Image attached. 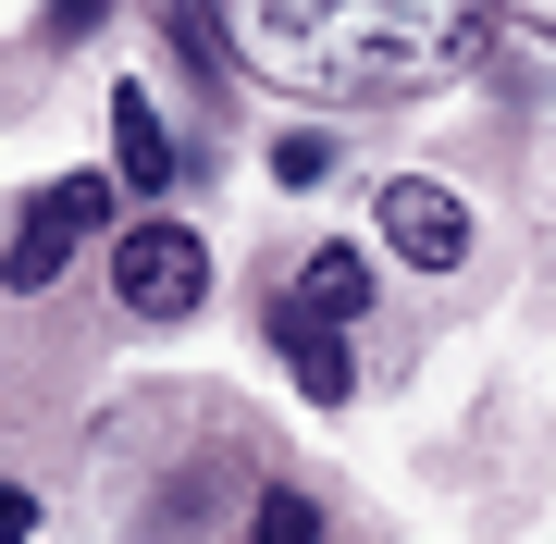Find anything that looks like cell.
Masks as SVG:
<instances>
[{
    "instance_id": "3",
    "label": "cell",
    "mask_w": 556,
    "mask_h": 544,
    "mask_svg": "<svg viewBox=\"0 0 556 544\" xmlns=\"http://www.w3.org/2000/svg\"><path fill=\"white\" fill-rule=\"evenodd\" d=\"M112 298H124V322H199V298H211V248L186 236V223H124L112 236Z\"/></svg>"
},
{
    "instance_id": "10",
    "label": "cell",
    "mask_w": 556,
    "mask_h": 544,
    "mask_svg": "<svg viewBox=\"0 0 556 544\" xmlns=\"http://www.w3.org/2000/svg\"><path fill=\"white\" fill-rule=\"evenodd\" d=\"M100 13H112V0H38V38L75 50V38H100Z\"/></svg>"
},
{
    "instance_id": "5",
    "label": "cell",
    "mask_w": 556,
    "mask_h": 544,
    "mask_svg": "<svg viewBox=\"0 0 556 544\" xmlns=\"http://www.w3.org/2000/svg\"><path fill=\"white\" fill-rule=\"evenodd\" d=\"M273 346H285V371H298V396H309V408H346V396H358L346 322H309L298 298H273Z\"/></svg>"
},
{
    "instance_id": "4",
    "label": "cell",
    "mask_w": 556,
    "mask_h": 544,
    "mask_svg": "<svg viewBox=\"0 0 556 544\" xmlns=\"http://www.w3.org/2000/svg\"><path fill=\"white\" fill-rule=\"evenodd\" d=\"M383 248H396L408 273H457L470 261V199L433 186V174H396L383 186Z\"/></svg>"
},
{
    "instance_id": "2",
    "label": "cell",
    "mask_w": 556,
    "mask_h": 544,
    "mask_svg": "<svg viewBox=\"0 0 556 544\" xmlns=\"http://www.w3.org/2000/svg\"><path fill=\"white\" fill-rule=\"evenodd\" d=\"M100 223H112V174H62V186H38V199L13 211V236H0V284H13V298H50L62 261H75Z\"/></svg>"
},
{
    "instance_id": "6",
    "label": "cell",
    "mask_w": 556,
    "mask_h": 544,
    "mask_svg": "<svg viewBox=\"0 0 556 544\" xmlns=\"http://www.w3.org/2000/svg\"><path fill=\"white\" fill-rule=\"evenodd\" d=\"M112 174H124V186H149V199L186 174V162H174V124H161L149 87H112Z\"/></svg>"
},
{
    "instance_id": "7",
    "label": "cell",
    "mask_w": 556,
    "mask_h": 544,
    "mask_svg": "<svg viewBox=\"0 0 556 544\" xmlns=\"http://www.w3.org/2000/svg\"><path fill=\"white\" fill-rule=\"evenodd\" d=\"M285 298H298L309 322H346L358 334V322H371V261H358V248H309V273L285 284Z\"/></svg>"
},
{
    "instance_id": "9",
    "label": "cell",
    "mask_w": 556,
    "mask_h": 544,
    "mask_svg": "<svg viewBox=\"0 0 556 544\" xmlns=\"http://www.w3.org/2000/svg\"><path fill=\"white\" fill-rule=\"evenodd\" d=\"M273 174H285V186H321V174H334V137H321V124H298V137H273Z\"/></svg>"
},
{
    "instance_id": "1",
    "label": "cell",
    "mask_w": 556,
    "mask_h": 544,
    "mask_svg": "<svg viewBox=\"0 0 556 544\" xmlns=\"http://www.w3.org/2000/svg\"><path fill=\"white\" fill-rule=\"evenodd\" d=\"M236 62L298 100H420L495 62V0H236Z\"/></svg>"
},
{
    "instance_id": "8",
    "label": "cell",
    "mask_w": 556,
    "mask_h": 544,
    "mask_svg": "<svg viewBox=\"0 0 556 544\" xmlns=\"http://www.w3.org/2000/svg\"><path fill=\"white\" fill-rule=\"evenodd\" d=\"M248 544H321V507H309L298 483H260V495H248Z\"/></svg>"
},
{
    "instance_id": "11",
    "label": "cell",
    "mask_w": 556,
    "mask_h": 544,
    "mask_svg": "<svg viewBox=\"0 0 556 544\" xmlns=\"http://www.w3.org/2000/svg\"><path fill=\"white\" fill-rule=\"evenodd\" d=\"M25 532H38V495H25V483H0V544H25Z\"/></svg>"
}]
</instances>
